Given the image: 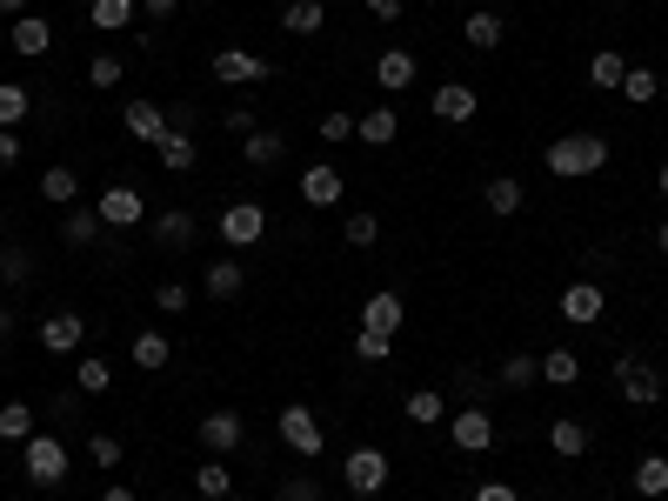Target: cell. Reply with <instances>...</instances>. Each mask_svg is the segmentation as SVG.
Here are the masks:
<instances>
[{
    "label": "cell",
    "mask_w": 668,
    "mask_h": 501,
    "mask_svg": "<svg viewBox=\"0 0 668 501\" xmlns=\"http://www.w3.org/2000/svg\"><path fill=\"white\" fill-rule=\"evenodd\" d=\"M361 8H368V14H375V21H388V27H394V21H401V0H361Z\"/></svg>",
    "instance_id": "55"
},
{
    "label": "cell",
    "mask_w": 668,
    "mask_h": 501,
    "mask_svg": "<svg viewBox=\"0 0 668 501\" xmlns=\"http://www.w3.org/2000/svg\"><path fill=\"white\" fill-rule=\"evenodd\" d=\"M475 501H522V494H515L509 481H481V488H475Z\"/></svg>",
    "instance_id": "53"
},
{
    "label": "cell",
    "mask_w": 668,
    "mask_h": 501,
    "mask_svg": "<svg viewBox=\"0 0 668 501\" xmlns=\"http://www.w3.org/2000/svg\"><path fill=\"white\" fill-rule=\"evenodd\" d=\"M261 234H268V208L261 201H227L221 208V241L227 247H255Z\"/></svg>",
    "instance_id": "8"
},
{
    "label": "cell",
    "mask_w": 668,
    "mask_h": 501,
    "mask_svg": "<svg viewBox=\"0 0 668 501\" xmlns=\"http://www.w3.org/2000/svg\"><path fill=\"white\" fill-rule=\"evenodd\" d=\"M101 501H141V494H134L127 481H114V488H101Z\"/></svg>",
    "instance_id": "58"
},
{
    "label": "cell",
    "mask_w": 668,
    "mask_h": 501,
    "mask_svg": "<svg viewBox=\"0 0 668 501\" xmlns=\"http://www.w3.org/2000/svg\"><path fill=\"white\" fill-rule=\"evenodd\" d=\"M615 94L635 101V108H648V101L661 94V80H655V67H635V60H628V74H622V88H615Z\"/></svg>",
    "instance_id": "39"
},
{
    "label": "cell",
    "mask_w": 668,
    "mask_h": 501,
    "mask_svg": "<svg viewBox=\"0 0 668 501\" xmlns=\"http://www.w3.org/2000/svg\"><path fill=\"white\" fill-rule=\"evenodd\" d=\"M281 442H288L301 461H314V455L327 448V435H321V414H314L308 401H288V408H281Z\"/></svg>",
    "instance_id": "3"
},
{
    "label": "cell",
    "mask_w": 668,
    "mask_h": 501,
    "mask_svg": "<svg viewBox=\"0 0 668 501\" xmlns=\"http://www.w3.org/2000/svg\"><path fill=\"white\" fill-rule=\"evenodd\" d=\"M342 481H348V494L375 501V494L388 488V455H381V448H348V461H342Z\"/></svg>",
    "instance_id": "6"
},
{
    "label": "cell",
    "mask_w": 668,
    "mask_h": 501,
    "mask_svg": "<svg viewBox=\"0 0 668 501\" xmlns=\"http://www.w3.org/2000/svg\"><path fill=\"white\" fill-rule=\"evenodd\" d=\"M175 8H181V0H141V14H147V21H167Z\"/></svg>",
    "instance_id": "56"
},
{
    "label": "cell",
    "mask_w": 668,
    "mask_h": 501,
    "mask_svg": "<svg viewBox=\"0 0 668 501\" xmlns=\"http://www.w3.org/2000/svg\"><path fill=\"white\" fill-rule=\"evenodd\" d=\"M188 301H194V294H188L181 281H160V288H154V308H160V314H181Z\"/></svg>",
    "instance_id": "49"
},
{
    "label": "cell",
    "mask_w": 668,
    "mask_h": 501,
    "mask_svg": "<svg viewBox=\"0 0 668 501\" xmlns=\"http://www.w3.org/2000/svg\"><path fill=\"white\" fill-rule=\"evenodd\" d=\"M241 288H247V275H241V261H234V255H227V261H214V268L201 275V294H208V301H234Z\"/></svg>",
    "instance_id": "27"
},
{
    "label": "cell",
    "mask_w": 668,
    "mask_h": 501,
    "mask_svg": "<svg viewBox=\"0 0 668 501\" xmlns=\"http://www.w3.org/2000/svg\"><path fill=\"white\" fill-rule=\"evenodd\" d=\"M0 14H8V21H21V14H27V0H0Z\"/></svg>",
    "instance_id": "59"
},
{
    "label": "cell",
    "mask_w": 668,
    "mask_h": 501,
    "mask_svg": "<svg viewBox=\"0 0 668 501\" xmlns=\"http://www.w3.org/2000/svg\"><path fill=\"white\" fill-rule=\"evenodd\" d=\"M401 134V114H394V101H381V108H368L361 121H355V141H368V147H388Z\"/></svg>",
    "instance_id": "26"
},
{
    "label": "cell",
    "mask_w": 668,
    "mask_h": 501,
    "mask_svg": "<svg viewBox=\"0 0 668 501\" xmlns=\"http://www.w3.org/2000/svg\"><path fill=\"white\" fill-rule=\"evenodd\" d=\"M101 234H108V221L94 214V201L60 214V241H67V247H101Z\"/></svg>",
    "instance_id": "20"
},
{
    "label": "cell",
    "mask_w": 668,
    "mask_h": 501,
    "mask_svg": "<svg viewBox=\"0 0 668 501\" xmlns=\"http://www.w3.org/2000/svg\"><path fill=\"white\" fill-rule=\"evenodd\" d=\"M34 435H41V422H34L27 401H8V408H0V442H8V448H21V442H34Z\"/></svg>",
    "instance_id": "29"
},
{
    "label": "cell",
    "mask_w": 668,
    "mask_h": 501,
    "mask_svg": "<svg viewBox=\"0 0 668 501\" xmlns=\"http://www.w3.org/2000/svg\"><path fill=\"white\" fill-rule=\"evenodd\" d=\"M655 247H661V255H668V221H661V227H655Z\"/></svg>",
    "instance_id": "60"
},
{
    "label": "cell",
    "mask_w": 668,
    "mask_h": 501,
    "mask_svg": "<svg viewBox=\"0 0 668 501\" xmlns=\"http://www.w3.org/2000/svg\"><path fill=\"white\" fill-rule=\"evenodd\" d=\"M0 227H8V214H0Z\"/></svg>",
    "instance_id": "62"
},
{
    "label": "cell",
    "mask_w": 668,
    "mask_h": 501,
    "mask_svg": "<svg viewBox=\"0 0 668 501\" xmlns=\"http://www.w3.org/2000/svg\"><path fill=\"white\" fill-rule=\"evenodd\" d=\"M47 47H54V21H41V14H21V21H14V54H21V60H41Z\"/></svg>",
    "instance_id": "25"
},
{
    "label": "cell",
    "mask_w": 668,
    "mask_h": 501,
    "mask_svg": "<svg viewBox=\"0 0 668 501\" xmlns=\"http://www.w3.org/2000/svg\"><path fill=\"white\" fill-rule=\"evenodd\" d=\"M41 201L80 208V175H74V167H47V175H41Z\"/></svg>",
    "instance_id": "38"
},
{
    "label": "cell",
    "mask_w": 668,
    "mask_h": 501,
    "mask_svg": "<svg viewBox=\"0 0 668 501\" xmlns=\"http://www.w3.org/2000/svg\"><path fill=\"white\" fill-rule=\"evenodd\" d=\"M121 127H127V141H160L167 134V108L160 101H127V114H121Z\"/></svg>",
    "instance_id": "21"
},
{
    "label": "cell",
    "mask_w": 668,
    "mask_h": 501,
    "mask_svg": "<svg viewBox=\"0 0 668 501\" xmlns=\"http://www.w3.org/2000/svg\"><path fill=\"white\" fill-rule=\"evenodd\" d=\"M154 160L167 167V175H194V160H201V147H194V134H181V127H167V134L154 141Z\"/></svg>",
    "instance_id": "17"
},
{
    "label": "cell",
    "mask_w": 668,
    "mask_h": 501,
    "mask_svg": "<svg viewBox=\"0 0 668 501\" xmlns=\"http://www.w3.org/2000/svg\"><path fill=\"white\" fill-rule=\"evenodd\" d=\"M455 388H461V401H468V408H488V394H494V381H488L481 368H461V381H455Z\"/></svg>",
    "instance_id": "45"
},
{
    "label": "cell",
    "mask_w": 668,
    "mask_h": 501,
    "mask_svg": "<svg viewBox=\"0 0 668 501\" xmlns=\"http://www.w3.org/2000/svg\"><path fill=\"white\" fill-rule=\"evenodd\" d=\"M542 160H548L555 181H581V175H602L609 167V141L602 134H561L542 147Z\"/></svg>",
    "instance_id": "1"
},
{
    "label": "cell",
    "mask_w": 668,
    "mask_h": 501,
    "mask_svg": "<svg viewBox=\"0 0 668 501\" xmlns=\"http://www.w3.org/2000/svg\"><path fill=\"white\" fill-rule=\"evenodd\" d=\"M501 34H509V27H501V14H488V8H475V14H468V27H461V41H468V47H481V54H494V47H501Z\"/></svg>",
    "instance_id": "33"
},
{
    "label": "cell",
    "mask_w": 668,
    "mask_h": 501,
    "mask_svg": "<svg viewBox=\"0 0 668 501\" xmlns=\"http://www.w3.org/2000/svg\"><path fill=\"white\" fill-rule=\"evenodd\" d=\"M342 234H348V247H375V241H381V221H375V214H348Z\"/></svg>",
    "instance_id": "47"
},
{
    "label": "cell",
    "mask_w": 668,
    "mask_h": 501,
    "mask_svg": "<svg viewBox=\"0 0 668 501\" xmlns=\"http://www.w3.org/2000/svg\"><path fill=\"white\" fill-rule=\"evenodd\" d=\"M281 501H321V481L314 475H294V481H281Z\"/></svg>",
    "instance_id": "50"
},
{
    "label": "cell",
    "mask_w": 668,
    "mask_h": 501,
    "mask_svg": "<svg viewBox=\"0 0 668 501\" xmlns=\"http://www.w3.org/2000/svg\"><path fill=\"white\" fill-rule=\"evenodd\" d=\"M428 108H435V121H448V127H461V121H475V108H481V94L468 88V80H448V88H435V94H428Z\"/></svg>",
    "instance_id": "14"
},
{
    "label": "cell",
    "mask_w": 668,
    "mask_h": 501,
    "mask_svg": "<svg viewBox=\"0 0 668 501\" xmlns=\"http://www.w3.org/2000/svg\"><path fill=\"white\" fill-rule=\"evenodd\" d=\"M94 214H101L114 234H121V227H141V221H147V194H141V188H127V181H114V188H101V194H94Z\"/></svg>",
    "instance_id": "4"
},
{
    "label": "cell",
    "mask_w": 668,
    "mask_h": 501,
    "mask_svg": "<svg viewBox=\"0 0 668 501\" xmlns=\"http://www.w3.org/2000/svg\"><path fill=\"white\" fill-rule=\"evenodd\" d=\"M542 381H548V388H575V381H581V355H575V348H548V355H542Z\"/></svg>",
    "instance_id": "34"
},
{
    "label": "cell",
    "mask_w": 668,
    "mask_h": 501,
    "mask_svg": "<svg viewBox=\"0 0 668 501\" xmlns=\"http://www.w3.org/2000/svg\"><path fill=\"white\" fill-rule=\"evenodd\" d=\"M401 414H408L414 428H442V422H448V401H442V388H414V394L401 401Z\"/></svg>",
    "instance_id": "23"
},
{
    "label": "cell",
    "mask_w": 668,
    "mask_h": 501,
    "mask_svg": "<svg viewBox=\"0 0 668 501\" xmlns=\"http://www.w3.org/2000/svg\"><path fill=\"white\" fill-rule=\"evenodd\" d=\"M609 301H602V281H568L561 288V321L568 327H602Z\"/></svg>",
    "instance_id": "10"
},
{
    "label": "cell",
    "mask_w": 668,
    "mask_h": 501,
    "mask_svg": "<svg viewBox=\"0 0 668 501\" xmlns=\"http://www.w3.org/2000/svg\"><path fill=\"white\" fill-rule=\"evenodd\" d=\"M194 435H201L208 455H234V448L247 442V422H241L234 408H214V414H201V428H194Z\"/></svg>",
    "instance_id": "12"
},
{
    "label": "cell",
    "mask_w": 668,
    "mask_h": 501,
    "mask_svg": "<svg viewBox=\"0 0 668 501\" xmlns=\"http://www.w3.org/2000/svg\"><path fill=\"white\" fill-rule=\"evenodd\" d=\"M21 154H27V147H21V127H0V175H8Z\"/></svg>",
    "instance_id": "52"
},
{
    "label": "cell",
    "mask_w": 668,
    "mask_h": 501,
    "mask_svg": "<svg viewBox=\"0 0 668 501\" xmlns=\"http://www.w3.org/2000/svg\"><path fill=\"white\" fill-rule=\"evenodd\" d=\"M134 14H141V0H94V8H88V21H94L101 34H127Z\"/></svg>",
    "instance_id": "30"
},
{
    "label": "cell",
    "mask_w": 668,
    "mask_h": 501,
    "mask_svg": "<svg viewBox=\"0 0 668 501\" xmlns=\"http://www.w3.org/2000/svg\"><path fill=\"white\" fill-rule=\"evenodd\" d=\"M628 481H635V494H648V501H661V494H668V455H642Z\"/></svg>",
    "instance_id": "35"
},
{
    "label": "cell",
    "mask_w": 668,
    "mask_h": 501,
    "mask_svg": "<svg viewBox=\"0 0 668 501\" xmlns=\"http://www.w3.org/2000/svg\"><path fill=\"white\" fill-rule=\"evenodd\" d=\"M548 448L561 461H581V455H589V422H581V414H555V422H548Z\"/></svg>",
    "instance_id": "18"
},
{
    "label": "cell",
    "mask_w": 668,
    "mask_h": 501,
    "mask_svg": "<svg viewBox=\"0 0 668 501\" xmlns=\"http://www.w3.org/2000/svg\"><path fill=\"white\" fill-rule=\"evenodd\" d=\"M34 114V88H21V80H0V127H21Z\"/></svg>",
    "instance_id": "37"
},
{
    "label": "cell",
    "mask_w": 668,
    "mask_h": 501,
    "mask_svg": "<svg viewBox=\"0 0 668 501\" xmlns=\"http://www.w3.org/2000/svg\"><path fill=\"white\" fill-rule=\"evenodd\" d=\"M194 488H201V501H227V494H234V468H227V455H208V461L194 468Z\"/></svg>",
    "instance_id": "28"
},
{
    "label": "cell",
    "mask_w": 668,
    "mask_h": 501,
    "mask_svg": "<svg viewBox=\"0 0 668 501\" xmlns=\"http://www.w3.org/2000/svg\"><path fill=\"white\" fill-rule=\"evenodd\" d=\"M281 154H288V141H281L275 127H255V134L241 141V160H247V167H261V175H268V167H281Z\"/></svg>",
    "instance_id": "24"
},
{
    "label": "cell",
    "mask_w": 668,
    "mask_h": 501,
    "mask_svg": "<svg viewBox=\"0 0 668 501\" xmlns=\"http://www.w3.org/2000/svg\"><path fill=\"white\" fill-rule=\"evenodd\" d=\"M615 381H622V401H635V408H655L661 401V368L648 355H622L615 361Z\"/></svg>",
    "instance_id": "5"
},
{
    "label": "cell",
    "mask_w": 668,
    "mask_h": 501,
    "mask_svg": "<svg viewBox=\"0 0 668 501\" xmlns=\"http://www.w3.org/2000/svg\"><path fill=\"white\" fill-rule=\"evenodd\" d=\"M88 461L94 468H121V435H88Z\"/></svg>",
    "instance_id": "48"
},
{
    "label": "cell",
    "mask_w": 668,
    "mask_h": 501,
    "mask_svg": "<svg viewBox=\"0 0 668 501\" xmlns=\"http://www.w3.org/2000/svg\"><path fill=\"white\" fill-rule=\"evenodd\" d=\"M622 74H628V60H622L615 47H602V54L589 60V80H595V88H602V94H615V88H622Z\"/></svg>",
    "instance_id": "41"
},
{
    "label": "cell",
    "mask_w": 668,
    "mask_h": 501,
    "mask_svg": "<svg viewBox=\"0 0 668 501\" xmlns=\"http://www.w3.org/2000/svg\"><path fill=\"white\" fill-rule=\"evenodd\" d=\"M414 74H422V67H414L408 47H381V60H375V88H381V94H408Z\"/></svg>",
    "instance_id": "15"
},
{
    "label": "cell",
    "mask_w": 668,
    "mask_h": 501,
    "mask_svg": "<svg viewBox=\"0 0 668 501\" xmlns=\"http://www.w3.org/2000/svg\"><path fill=\"white\" fill-rule=\"evenodd\" d=\"M74 388H80V394H108V388H114V361H108V355H80V361H74Z\"/></svg>",
    "instance_id": "31"
},
{
    "label": "cell",
    "mask_w": 668,
    "mask_h": 501,
    "mask_svg": "<svg viewBox=\"0 0 668 501\" xmlns=\"http://www.w3.org/2000/svg\"><path fill=\"white\" fill-rule=\"evenodd\" d=\"M221 127H227L234 141H247V134H255L261 121H255V108H227V121H221Z\"/></svg>",
    "instance_id": "51"
},
{
    "label": "cell",
    "mask_w": 668,
    "mask_h": 501,
    "mask_svg": "<svg viewBox=\"0 0 668 501\" xmlns=\"http://www.w3.org/2000/svg\"><path fill=\"white\" fill-rule=\"evenodd\" d=\"M21 475H27L34 488H67V442H60V435L21 442Z\"/></svg>",
    "instance_id": "2"
},
{
    "label": "cell",
    "mask_w": 668,
    "mask_h": 501,
    "mask_svg": "<svg viewBox=\"0 0 668 501\" xmlns=\"http://www.w3.org/2000/svg\"><path fill=\"white\" fill-rule=\"evenodd\" d=\"M41 348H47V355H80V348H88V314L54 308V314L41 321Z\"/></svg>",
    "instance_id": "9"
},
{
    "label": "cell",
    "mask_w": 668,
    "mask_h": 501,
    "mask_svg": "<svg viewBox=\"0 0 668 501\" xmlns=\"http://www.w3.org/2000/svg\"><path fill=\"white\" fill-rule=\"evenodd\" d=\"M14 327H21V308H0V342H14Z\"/></svg>",
    "instance_id": "57"
},
{
    "label": "cell",
    "mask_w": 668,
    "mask_h": 501,
    "mask_svg": "<svg viewBox=\"0 0 668 501\" xmlns=\"http://www.w3.org/2000/svg\"><path fill=\"white\" fill-rule=\"evenodd\" d=\"M88 88H101V94L121 88V54H94V60H88Z\"/></svg>",
    "instance_id": "44"
},
{
    "label": "cell",
    "mask_w": 668,
    "mask_h": 501,
    "mask_svg": "<svg viewBox=\"0 0 668 501\" xmlns=\"http://www.w3.org/2000/svg\"><path fill=\"white\" fill-rule=\"evenodd\" d=\"M494 381L501 388H535L542 381V355H509V361L494 368Z\"/></svg>",
    "instance_id": "40"
},
{
    "label": "cell",
    "mask_w": 668,
    "mask_h": 501,
    "mask_svg": "<svg viewBox=\"0 0 668 501\" xmlns=\"http://www.w3.org/2000/svg\"><path fill=\"white\" fill-rule=\"evenodd\" d=\"M475 8H481V0H475Z\"/></svg>",
    "instance_id": "63"
},
{
    "label": "cell",
    "mask_w": 668,
    "mask_h": 501,
    "mask_svg": "<svg viewBox=\"0 0 668 501\" xmlns=\"http://www.w3.org/2000/svg\"><path fill=\"white\" fill-rule=\"evenodd\" d=\"M281 27H288V34H321V27H327V8H321V0H288V8H281Z\"/></svg>",
    "instance_id": "36"
},
{
    "label": "cell",
    "mask_w": 668,
    "mask_h": 501,
    "mask_svg": "<svg viewBox=\"0 0 668 501\" xmlns=\"http://www.w3.org/2000/svg\"><path fill=\"white\" fill-rule=\"evenodd\" d=\"M401 321H408V308H401L394 288H381V294L361 301V327H375V334H401Z\"/></svg>",
    "instance_id": "22"
},
{
    "label": "cell",
    "mask_w": 668,
    "mask_h": 501,
    "mask_svg": "<svg viewBox=\"0 0 668 501\" xmlns=\"http://www.w3.org/2000/svg\"><path fill=\"white\" fill-rule=\"evenodd\" d=\"M355 361H368V368H375V361H394V334L361 327V334H355Z\"/></svg>",
    "instance_id": "42"
},
{
    "label": "cell",
    "mask_w": 668,
    "mask_h": 501,
    "mask_svg": "<svg viewBox=\"0 0 668 501\" xmlns=\"http://www.w3.org/2000/svg\"><path fill=\"white\" fill-rule=\"evenodd\" d=\"M34 275V261H27V247H0V288H21Z\"/></svg>",
    "instance_id": "43"
},
{
    "label": "cell",
    "mask_w": 668,
    "mask_h": 501,
    "mask_svg": "<svg viewBox=\"0 0 668 501\" xmlns=\"http://www.w3.org/2000/svg\"><path fill=\"white\" fill-rule=\"evenodd\" d=\"M481 201H488L501 221H509V214H522V201H528V194H522V181H515V175H494V181L481 188Z\"/></svg>",
    "instance_id": "32"
},
{
    "label": "cell",
    "mask_w": 668,
    "mask_h": 501,
    "mask_svg": "<svg viewBox=\"0 0 668 501\" xmlns=\"http://www.w3.org/2000/svg\"><path fill=\"white\" fill-rule=\"evenodd\" d=\"M214 80L221 88H261V80H275V67L261 54H247V47H221L214 54Z\"/></svg>",
    "instance_id": "7"
},
{
    "label": "cell",
    "mask_w": 668,
    "mask_h": 501,
    "mask_svg": "<svg viewBox=\"0 0 668 501\" xmlns=\"http://www.w3.org/2000/svg\"><path fill=\"white\" fill-rule=\"evenodd\" d=\"M194 121H201L194 101H175V114H167V127H181V134H194Z\"/></svg>",
    "instance_id": "54"
},
{
    "label": "cell",
    "mask_w": 668,
    "mask_h": 501,
    "mask_svg": "<svg viewBox=\"0 0 668 501\" xmlns=\"http://www.w3.org/2000/svg\"><path fill=\"white\" fill-rule=\"evenodd\" d=\"M321 141H327V147L355 141V114H342V108H334V114H321Z\"/></svg>",
    "instance_id": "46"
},
{
    "label": "cell",
    "mask_w": 668,
    "mask_h": 501,
    "mask_svg": "<svg viewBox=\"0 0 668 501\" xmlns=\"http://www.w3.org/2000/svg\"><path fill=\"white\" fill-rule=\"evenodd\" d=\"M127 361H134L141 375H160L167 361H175V342H167L160 327H141V334H134V348H127Z\"/></svg>",
    "instance_id": "19"
},
{
    "label": "cell",
    "mask_w": 668,
    "mask_h": 501,
    "mask_svg": "<svg viewBox=\"0 0 668 501\" xmlns=\"http://www.w3.org/2000/svg\"><path fill=\"white\" fill-rule=\"evenodd\" d=\"M661 201H668V167H661Z\"/></svg>",
    "instance_id": "61"
},
{
    "label": "cell",
    "mask_w": 668,
    "mask_h": 501,
    "mask_svg": "<svg viewBox=\"0 0 668 501\" xmlns=\"http://www.w3.org/2000/svg\"><path fill=\"white\" fill-rule=\"evenodd\" d=\"M147 234H154L160 247H194V234H201V221H194L188 208H167V214H147Z\"/></svg>",
    "instance_id": "16"
},
{
    "label": "cell",
    "mask_w": 668,
    "mask_h": 501,
    "mask_svg": "<svg viewBox=\"0 0 668 501\" xmlns=\"http://www.w3.org/2000/svg\"><path fill=\"white\" fill-rule=\"evenodd\" d=\"M448 442H455L461 455H488V448H494V414H488V408L448 414Z\"/></svg>",
    "instance_id": "11"
},
{
    "label": "cell",
    "mask_w": 668,
    "mask_h": 501,
    "mask_svg": "<svg viewBox=\"0 0 668 501\" xmlns=\"http://www.w3.org/2000/svg\"><path fill=\"white\" fill-rule=\"evenodd\" d=\"M342 194H348V181H342V167H334V160L301 167V201H308V208H334Z\"/></svg>",
    "instance_id": "13"
}]
</instances>
